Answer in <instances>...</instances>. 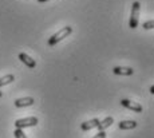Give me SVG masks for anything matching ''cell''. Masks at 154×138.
I'll return each instance as SVG.
<instances>
[{"label":"cell","mask_w":154,"mask_h":138,"mask_svg":"<svg viewBox=\"0 0 154 138\" xmlns=\"http://www.w3.org/2000/svg\"><path fill=\"white\" fill-rule=\"evenodd\" d=\"M71 32H72V27H70V26H67V27H63L62 30H59L56 34H54L48 39V46H55L56 43L62 42L64 38H67L69 35H71Z\"/></svg>","instance_id":"obj_1"},{"label":"cell","mask_w":154,"mask_h":138,"mask_svg":"<svg viewBox=\"0 0 154 138\" xmlns=\"http://www.w3.org/2000/svg\"><path fill=\"white\" fill-rule=\"evenodd\" d=\"M140 11H141V4L138 2H134L131 5V14H130V20H129V27L130 28H137L138 22H140Z\"/></svg>","instance_id":"obj_2"},{"label":"cell","mask_w":154,"mask_h":138,"mask_svg":"<svg viewBox=\"0 0 154 138\" xmlns=\"http://www.w3.org/2000/svg\"><path fill=\"white\" fill-rule=\"evenodd\" d=\"M15 127L16 129H26V127H32V126L38 125V118L36 117H27V118H20L15 121Z\"/></svg>","instance_id":"obj_3"},{"label":"cell","mask_w":154,"mask_h":138,"mask_svg":"<svg viewBox=\"0 0 154 138\" xmlns=\"http://www.w3.org/2000/svg\"><path fill=\"white\" fill-rule=\"evenodd\" d=\"M121 105H122L123 107L129 109V110L135 111V113H141V111H142V106H141V105L137 103V102L130 101V99H122V101H121Z\"/></svg>","instance_id":"obj_4"},{"label":"cell","mask_w":154,"mask_h":138,"mask_svg":"<svg viewBox=\"0 0 154 138\" xmlns=\"http://www.w3.org/2000/svg\"><path fill=\"white\" fill-rule=\"evenodd\" d=\"M35 103V99L32 97H24V98H19L14 102L15 107L20 109V107H27V106H32Z\"/></svg>","instance_id":"obj_5"},{"label":"cell","mask_w":154,"mask_h":138,"mask_svg":"<svg viewBox=\"0 0 154 138\" xmlns=\"http://www.w3.org/2000/svg\"><path fill=\"white\" fill-rule=\"evenodd\" d=\"M19 59L22 60L23 63L28 67V69H35V66H36V62H35V59H32V58L29 57L28 54H26V52H20V54H19Z\"/></svg>","instance_id":"obj_6"},{"label":"cell","mask_w":154,"mask_h":138,"mask_svg":"<svg viewBox=\"0 0 154 138\" xmlns=\"http://www.w3.org/2000/svg\"><path fill=\"white\" fill-rule=\"evenodd\" d=\"M112 72L117 75H133L134 74V70L131 67H122V66H117L112 69Z\"/></svg>","instance_id":"obj_7"},{"label":"cell","mask_w":154,"mask_h":138,"mask_svg":"<svg viewBox=\"0 0 154 138\" xmlns=\"http://www.w3.org/2000/svg\"><path fill=\"white\" fill-rule=\"evenodd\" d=\"M98 123H99V119H98V118L88 119V121H86V122L82 123V125H81V129H82L83 131H88V130H91V129L97 127V126H98Z\"/></svg>","instance_id":"obj_8"},{"label":"cell","mask_w":154,"mask_h":138,"mask_svg":"<svg viewBox=\"0 0 154 138\" xmlns=\"http://www.w3.org/2000/svg\"><path fill=\"white\" fill-rule=\"evenodd\" d=\"M112 123H114V118L112 117H106L103 121H99L97 129H98V131H105L107 127H110Z\"/></svg>","instance_id":"obj_9"},{"label":"cell","mask_w":154,"mask_h":138,"mask_svg":"<svg viewBox=\"0 0 154 138\" xmlns=\"http://www.w3.org/2000/svg\"><path fill=\"white\" fill-rule=\"evenodd\" d=\"M118 127L121 130H131V129L137 127V122L135 121H121Z\"/></svg>","instance_id":"obj_10"},{"label":"cell","mask_w":154,"mask_h":138,"mask_svg":"<svg viewBox=\"0 0 154 138\" xmlns=\"http://www.w3.org/2000/svg\"><path fill=\"white\" fill-rule=\"evenodd\" d=\"M14 81H15V77H14L12 74H7V75H4L3 78H0V87L5 86V84L12 83Z\"/></svg>","instance_id":"obj_11"},{"label":"cell","mask_w":154,"mask_h":138,"mask_svg":"<svg viewBox=\"0 0 154 138\" xmlns=\"http://www.w3.org/2000/svg\"><path fill=\"white\" fill-rule=\"evenodd\" d=\"M14 136H15V138H27V136H26L24 131H23V129H15Z\"/></svg>","instance_id":"obj_12"},{"label":"cell","mask_w":154,"mask_h":138,"mask_svg":"<svg viewBox=\"0 0 154 138\" xmlns=\"http://www.w3.org/2000/svg\"><path fill=\"white\" fill-rule=\"evenodd\" d=\"M142 27H143L145 30H152L154 27V22L153 20H147V22H145L143 24H142Z\"/></svg>","instance_id":"obj_13"},{"label":"cell","mask_w":154,"mask_h":138,"mask_svg":"<svg viewBox=\"0 0 154 138\" xmlns=\"http://www.w3.org/2000/svg\"><path fill=\"white\" fill-rule=\"evenodd\" d=\"M93 138H106V133L105 131H98Z\"/></svg>","instance_id":"obj_14"},{"label":"cell","mask_w":154,"mask_h":138,"mask_svg":"<svg viewBox=\"0 0 154 138\" xmlns=\"http://www.w3.org/2000/svg\"><path fill=\"white\" fill-rule=\"evenodd\" d=\"M150 93H152V94H154V86H152V87H150Z\"/></svg>","instance_id":"obj_15"},{"label":"cell","mask_w":154,"mask_h":138,"mask_svg":"<svg viewBox=\"0 0 154 138\" xmlns=\"http://www.w3.org/2000/svg\"><path fill=\"white\" fill-rule=\"evenodd\" d=\"M39 3H46V2H48V0H38Z\"/></svg>","instance_id":"obj_16"},{"label":"cell","mask_w":154,"mask_h":138,"mask_svg":"<svg viewBox=\"0 0 154 138\" xmlns=\"http://www.w3.org/2000/svg\"><path fill=\"white\" fill-rule=\"evenodd\" d=\"M2 97H3V91H0V98H2Z\"/></svg>","instance_id":"obj_17"}]
</instances>
